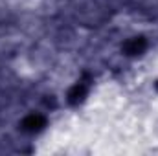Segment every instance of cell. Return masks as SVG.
Segmentation results:
<instances>
[{"mask_svg":"<svg viewBox=\"0 0 158 156\" xmlns=\"http://www.w3.org/2000/svg\"><path fill=\"white\" fill-rule=\"evenodd\" d=\"M40 123H42V119H40V117H30L24 125H26L28 129H31V130H33V129H39L37 125H40Z\"/></svg>","mask_w":158,"mask_h":156,"instance_id":"7a4b0ae2","label":"cell"},{"mask_svg":"<svg viewBox=\"0 0 158 156\" xmlns=\"http://www.w3.org/2000/svg\"><path fill=\"white\" fill-rule=\"evenodd\" d=\"M83 92H85V88H83V86H76V88H74V92L70 94V97H72V101H77V99H81V96H83Z\"/></svg>","mask_w":158,"mask_h":156,"instance_id":"3957f363","label":"cell"},{"mask_svg":"<svg viewBox=\"0 0 158 156\" xmlns=\"http://www.w3.org/2000/svg\"><path fill=\"white\" fill-rule=\"evenodd\" d=\"M143 46H145V42H143V40H132V42H129V44H127V51H129V53H138Z\"/></svg>","mask_w":158,"mask_h":156,"instance_id":"6da1fadb","label":"cell"}]
</instances>
